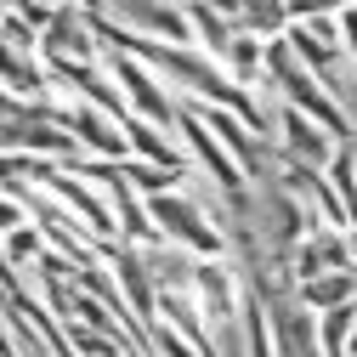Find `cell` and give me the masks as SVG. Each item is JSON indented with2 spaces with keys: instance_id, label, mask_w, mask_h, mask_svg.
Masks as SVG:
<instances>
[{
  "instance_id": "cell-7",
  "label": "cell",
  "mask_w": 357,
  "mask_h": 357,
  "mask_svg": "<svg viewBox=\"0 0 357 357\" xmlns=\"http://www.w3.org/2000/svg\"><path fill=\"white\" fill-rule=\"evenodd\" d=\"M125 142H130V153H137L142 165H159V170H193L188 148L176 142L170 130H159V125H148V119H137V114L125 119Z\"/></svg>"
},
{
  "instance_id": "cell-6",
  "label": "cell",
  "mask_w": 357,
  "mask_h": 357,
  "mask_svg": "<svg viewBox=\"0 0 357 357\" xmlns=\"http://www.w3.org/2000/svg\"><path fill=\"white\" fill-rule=\"evenodd\" d=\"M329 273H357V255H351V238L335 233V227H312L295 250V278L312 284V278H329Z\"/></svg>"
},
{
  "instance_id": "cell-4",
  "label": "cell",
  "mask_w": 357,
  "mask_h": 357,
  "mask_svg": "<svg viewBox=\"0 0 357 357\" xmlns=\"http://www.w3.org/2000/svg\"><path fill=\"white\" fill-rule=\"evenodd\" d=\"M266 329H273V357H329L324 351V324H318V312L301 306V295L266 306Z\"/></svg>"
},
{
  "instance_id": "cell-1",
  "label": "cell",
  "mask_w": 357,
  "mask_h": 357,
  "mask_svg": "<svg viewBox=\"0 0 357 357\" xmlns=\"http://www.w3.org/2000/svg\"><path fill=\"white\" fill-rule=\"evenodd\" d=\"M102 68L114 74V85L125 91V102H130L137 119H148V125H159V130H176V119H182V97H176L148 63L125 57V52H102Z\"/></svg>"
},
{
  "instance_id": "cell-8",
  "label": "cell",
  "mask_w": 357,
  "mask_h": 357,
  "mask_svg": "<svg viewBox=\"0 0 357 357\" xmlns=\"http://www.w3.org/2000/svg\"><path fill=\"white\" fill-rule=\"evenodd\" d=\"M188 17H193V34H199V52L227 68V52H233V40H238L227 6H188Z\"/></svg>"
},
{
  "instance_id": "cell-3",
  "label": "cell",
  "mask_w": 357,
  "mask_h": 357,
  "mask_svg": "<svg viewBox=\"0 0 357 357\" xmlns=\"http://www.w3.org/2000/svg\"><path fill=\"white\" fill-rule=\"evenodd\" d=\"M108 17H114L125 34H137V29H142V40H159V46H188V52H199V34H193L188 6H142V0H125V6H108Z\"/></svg>"
},
{
  "instance_id": "cell-2",
  "label": "cell",
  "mask_w": 357,
  "mask_h": 357,
  "mask_svg": "<svg viewBox=\"0 0 357 357\" xmlns=\"http://www.w3.org/2000/svg\"><path fill=\"white\" fill-rule=\"evenodd\" d=\"M176 142L188 148L193 170H199V176H210V182H215L221 193H244V188H250V182H244V170L233 165V153L221 148V137L204 125L199 102H182V119H176Z\"/></svg>"
},
{
  "instance_id": "cell-9",
  "label": "cell",
  "mask_w": 357,
  "mask_h": 357,
  "mask_svg": "<svg viewBox=\"0 0 357 357\" xmlns=\"http://www.w3.org/2000/svg\"><path fill=\"white\" fill-rule=\"evenodd\" d=\"M301 306H306V312H318V318L357 306V273H329V278L301 284Z\"/></svg>"
},
{
  "instance_id": "cell-5",
  "label": "cell",
  "mask_w": 357,
  "mask_h": 357,
  "mask_svg": "<svg viewBox=\"0 0 357 357\" xmlns=\"http://www.w3.org/2000/svg\"><path fill=\"white\" fill-rule=\"evenodd\" d=\"M40 57L46 63H97L102 46H97V29L85 17V6H63L57 23L40 34Z\"/></svg>"
},
{
  "instance_id": "cell-10",
  "label": "cell",
  "mask_w": 357,
  "mask_h": 357,
  "mask_svg": "<svg viewBox=\"0 0 357 357\" xmlns=\"http://www.w3.org/2000/svg\"><path fill=\"white\" fill-rule=\"evenodd\" d=\"M340 40H346V63H351V74H357V6L340 12Z\"/></svg>"
}]
</instances>
